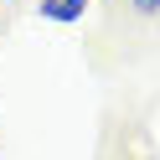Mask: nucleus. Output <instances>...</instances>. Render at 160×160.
<instances>
[{
  "instance_id": "nucleus-1",
  "label": "nucleus",
  "mask_w": 160,
  "mask_h": 160,
  "mask_svg": "<svg viewBox=\"0 0 160 160\" xmlns=\"http://www.w3.org/2000/svg\"><path fill=\"white\" fill-rule=\"evenodd\" d=\"M88 11V0H42V16L47 21H78Z\"/></svg>"
},
{
  "instance_id": "nucleus-2",
  "label": "nucleus",
  "mask_w": 160,
  "mask_h": 160,
  "mask_svg": "<svg viewBox=\"0 0 160 160\" xmlns=\"http://www.w3.org/2000/svg\"><path fill=\"white\" fill-rule=\"evenodd\" d=\"M129 5H134V16H155L160 11V0H129Z\"/></svg>"
}]
</instances>
